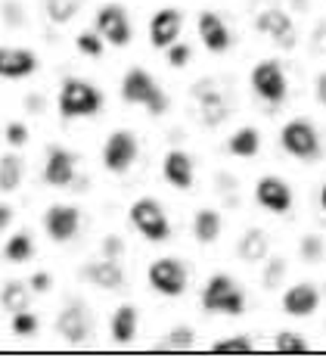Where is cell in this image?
<instances>
[{"mask_svg": "<svg viewBox=\"0 0 326 364\" xmlns=\"http://www.w3.org/2000/svg\"><path fill=\"white\" fill-rule=\"evenodd\" d=\"M121 100L124 103H143L153 115H162L168 109V97L165 90L146 75L143 69H131L121 81Z\"/></svg>", "mask_w": 326, "mask_h": 364, "instance_id": "1", "label": "cell"}, {"mask_svg": "<svg viewBox=\"0 0 326 364\" xmlns=\"http://www.w3.org/2000/svg\"><path fill=\"white\" fill-rule=\"evenodd\" d=\"M99 106H103V94L81 78H69L60 90V112L65 119H85L99 112Z\"/></svg>", "mask_w": 326, "mask_h": 364, "instance_id": "2", "label": "cell"}, {"mask_svg": "<svg viewBox=\"0 0 326 364\" xmlns=\"http://www.w3.org/2000/svg\"><path fill=\"white\" fill-rule=\"evenodd\" d=\"M131 225L137 228L146 240H153V243L168 240V234H171L168 215H165V209L153 200V196H140V200L131 205Z\"/></svg>", "mask_w": 326, "mask_h": 364, "instance_id": "3", "label": "cell"}, {"mask_svg": "<svg viewBox=\"0 0 326 364\" xmlns=\"http://www.w3.org/2000/svg\"><path fill=\"white\" fill-rule=\"evenodd\" d=\"M280 140H283V150L292 153L295 159H317V153H320V137H317V131L308 119H292L283 128Z\"/></svg>", "mask_w": 326, "mask_h": 364, "instance_id": "4", "label": "cell"}, {"mask_svg": "<svg viewBox=\"0 0 326 364\" xmlns=\"http://www.w3.org/2000/svg\"><path fill=\"white\" fill-rule=\"evenodd\" d=\"M149 287L162 296H180L187 289V268L178 259H156L149 264Z\"/></svg>", "mask_w": 326, "mask_h": 364, "instance_id": "5", "label": "cell"}, {"mask_svg": "<svg viewBox=\"0 0 326 364\" xmlns=\"http://www.w3.org/2000/svg\"><path fill=\"white\" fill-rule=\"evenodd\" d=\"M252 87L255 94L267 103H280L286 97V75H283V65L277 60H264L252 69Z\"/></svg>", "mask_w": 326, "mask_h": 364, "instance_id": "6", "label": "cell"}, {"mask_svg": "<svg viewBox=\"0 0 326 364\" xmlns=\"http://www.w3.org/2000/svg\"><path fill=\"white\" fill-rule=\"evenodd\" d=\"M56 330H60V336L65 339V343H72V346L87 343V336H90V311H87V305L69 302L60 311V318H56Z\"/></svg>", "mask_w": 326, "mask_h": 364, "instance_id": "7", "label": "cell"}, {"mask_svg": "<svg viewBox=\"0 0 326 364\" xmlns=\"http://www.w3.org/2000/svg\"><path fill=\"white\" fill-rule=\"evenodd\" d=\"M137 159V137L131 131H115L103 146V162L109 171H128Z\"/></svg>", "mask_w": 326, "mask_h": 364, "instance_id": "8", "label": "cell"}, {"mask_svg": "<svg viewBox=\"0 0 326 364\" xmlns=\"http://www.w3.org/2000/svg\"><path fill=\"white\" fill-rule=\"evenodd\" d=\"M193 97L199 100V112H202V122L208 128L221 125L227 119V97L217 90L214 81H199L193 85Z\"/></svg>", "mask_w": 326, "mask_h": 364, "instance_id": "9", "label": "cell"}, {"mask_svg": "<svg viewBox=\"0 0 326 364\" xmlns=\"http://www.w3.org/2000/svg\"><path fill=\"white\" fill-rule=\"evenodd\" d=\"M255 26L261 35L273 38L280 47H286V50H292L295 47V28H292V19L283 10H277V6H271V10H261L255 19Z\"/></svg>", "mask_w": 326, "mask_h": 364, "instance_id": "10", "label": "cell"}, {"mask_svg": "<svg viewBox=\"0 0 326 364\" xmlns=\"http://www.w3.org/2000/svg\"><path fill=\"white\" fill-rule=\"evenodd\" d=\"M97 28L103 31V38L112 47H124L131 41V22H128V16H124L121 6H115V4L103 6V10L97 13Z\"/></svg>", "mask_w": 326, "mask_h": 364, "instance_id": "11", "label": "cell"}, {"mask_svg": "<svg viewBox=\"0 0 326 364\" xmlns=\"http://www.w3.org/2000/svg\"><path fill=\"white\" fill-rule=\"evenodd\" d=\"M78 221H81V215L75 205H50L44 212V230L50 234V240H56V243L72 240L75 230H78Z\"/></svg>", "mask_w": 326, "mask_h": 364, "instance_id": "12", "label": "cell"}, {"mask_svg": "<svg viewBox=\"0 0 326 364\" xmlns=\"http://www.w3.org/2000/svg\"><path fill=\"white\" fill-rule=\"evenodd\" d=\"M255 200L261 203L267 212H289L292 190L286 181H280V178H261L255 187Z\"/></svg>", "mask_w": 326, "mask_h": 364, "instance_id": "13", "label": "cell"}, {"mask_svg": "<svg viewBox=\"0 0 326 364\" xmlns=\"http://www.w3.org/2000/svg\"><path fill=\"white\" fill-rule=\"evenodd\" d=\"M38 69V56L25 47H0V78H25Z\"/></svg>", "mask_w": 326, "mask_h": 364, "instance_id": "14", "label": "cell"}, {"mask_svg": "<svg viewBox=\"0 0 326 364\" xmlns=\"http://www.w3.org/2000/svg\"><path fill=\"white\" fill-rule=\"evenodd\" d=\"M317 305H320V293H317L314 284H295L283 296V311L292 314V318H308V314L317 311Z\"/></svg>", "mask_w": 326, "mask_h": 364, "instance_id": "15", "label": "cell"}, {"mask_svg": "<svg viewBox=\"0 0 326 364\" xmlns=\"http://www.w3.org/2000/svg\"><path fill=\"white\" fill-rule=\"evenodd\" d=\"M81 277L94 287H103V289H119L124 284V271L115 259H99V262H87L81 268Z\"/></svg>", "mask_w": 326, "mask_h": 364, "instance_id": "16", "label": "cell"}, {"mask_svg": "<svg viewBox=\"0 0 326 364\" xmlns=\"http://www.w3.org/2000/svg\"><path fill=\"white\" fill-rule=\"evenodd\" d=\"M183 28V16L178 10H158L149 22V41L156 47H171Z\"/></svg>", "mask_w": 326, "mask_h": 364, "instance_id": "17", "label": "cell"}, {"mask_svg": "<svg viewBox=\"0 0 326 364\" xmlns=\"http://www.w3.org/2000/svg\"><path fill=\"white\" fill-rule=\"evenodd\" d=\"M75 178V156L63 146H50L47 165H44V181L53 187H65Z\"/></svg>", "mask_w": 326, "mask_h": 364, "instance_id": "18", "label": "cell"}, {"mask_svg": "<svg viewBox=\"0 0 326 364\" xmlns=\"http://www.w3.org/2000/svg\"><path fill=\"white\" fill-rule=\"evenodd\" d=\"M199 38H202V44L208 47L212 53H224L230 47V31L224 26V19L212 10H205L199 16Z\"/></svg>", "mask_w": 326, "mask_h": 364, "instance_id": "19", "label": "cell"}, {"mask_svg": "<svg viewBox=\"0 0 326 364\" xmlns=\"http://www.w3.org/2000/svg\"><path fill=\"white\" fill-rule=\"evenodd\" d=\"M162 175H165V181H168L171 187L187 190L190 184H193V159H190L183 150H171L168 156H165Z\"/></svg>", "mask_w": 326, "mask_h": 364, "instance_id": "20", "label": "cell"}, {"mask_svg": "<svg viewBox=\"0 0 326 364\" xmlns=\"http://www.w3.org/2000/svg\"><path fill=\"white\" fill-rule=\"evenodd\" d=\"M267 250H271V240H267V234H264L261 228L246 230V234H242V240L237 243V255H239L242 262H249V264L267 259Z\"/></svg>", "mask_w": 326, "mask_h": 364, "instance_id": "21", "label": "cell"}, {"mask_svg": "<svg viewBox=\"0 0 326 364\" xmlns=\"http://www.w3.org/2000/svg\"><path fill=\"white\" fill-rule=\"evenodd\" d=\"M233 289H237V284H233L227 274H214V277L205 284V289H202V309H205V311H221Z\"/></svg>", "mask_w": 326, "mask_h": 364, "instance_id": "22", "label": "cell"}, {"mask_svg": "<svg viewBox=\"0 0 326 364\" xmlns=\"http://www.w3.org/2000/svg\"><path fill=\"white\" fill-rule=\"evenodd\" d=\"M134 336H137V309L134 305H119L112 314V339L128 346L134 343Z\"/></svg>", "mask_w": 326, "mask_h": 364, "instance_id": "23", "label": "cell"}, {"mask_svg": "<svg viewBox=\"0 0 326 364\" xmlns=\"http://www.w3.org/2000/svg\"><path fill=\"white\" fill-rule=\"evenodd\" d=\"M193 234L199 243H214L221 237V215L214 209H199L193 215Z\"/></svg>", "mask_w": 326, "mask_h": 364, "instance_id": "24", "label": "cell"}, {"mask_svg": "<svg viewBox=\"0 0 326 364\" xmlns=\"http://www.w3.org/2000/svg\"><path fill=\"white\" fill-rule=\"evenodd\" d=\"M258 146H261V134H258L255 128H239L237 134L227 140V150L233 156H239V159H249V156H255Z\"/></svg>", "mask_w": 326, "mask_h": 364, "instance_id": "25", "label": "cell"}, {"mask_svg": "<svg viewBox=\"0 0 326 364\" xmlns=\"http://www.w3.org/2000/svg\"><path fill=\"white\" fill-rule=\"evenodd\" d=\"M31 302V287L19 284V280H13V284H6L4 289H0V305H4L6 311H25Z\"/></svg>", "mask_w": 326, "mask_h": 364, "instance_id": "26", "label": "cell"}, {"mask_svg": "<svg viewBox=\"0 0 326 364\" xmlns=\"http://www.w3.org/2000/svg\"><path fill=\"white\" fill-rule=\"evenodd\" d=\"M19 184H22V159L10 153L0 159V193H13Z\"/></svg>", "mask_w": 326, "mask_h": 364, "instance_id": "27", "label": "cell"}, {"mask_svg": "<svg viewBox=\"0 0 326 364\" xmlns=\"http://www.w3.org/2000/svg\"><path fill=\"white\" fill-rule=\"evenodd\" d=\"M4 255L10 262H28L31 255H35V240H31L28 234H13L4 246Z\"/></svg>", "mask_w": 326, "mask_h": 364, "instance_id": "28", "label": "cell"}, {"mask_svg": "<svg viewBox=\"0 0 326 364\" xmlns=\"http://www.w3.org/2000/svg\"><path fill=\"white\" fill-rule=\"evenodd\" d=\"M273 349L283 352V355H302V352H308V339L302 333L283 330V333L273 336Z\"/></svg>", "mask_w": 326, "mask_h": 364, "instance_id": "29", "label": "cell"}, {"mask_svg": "<svg viewBox=\"0 0 326 364\" xmlns=\"http://www.w3.org/2000/svg\"><path fill=\"white\" fill-rule=\"evenodd\" d=\"M85 0H47V16L53 22H69L75 13L81 10Z\"/></svg>", "mask_w": 326, "mask_h": 364, "instance_id": "30", "label": "cell"}, {"mask_svg": "<svg viewBox=\"0 0 326 364\" xmlns=\"http://www.w3.org/2000/svg\"><path fill=\"white\" fill-rule=\"evenodd\" d=\"M214 355H246L252 352V339L249 336H227V339H217L212 346Z\"/></svg>", "mask_w": 326, "mask_h": 364, "instance_id": "31", "label": "cell"}, {"mask_svg": "<svg viewBox=\"0 0 326 364\" xmlns=\"http://www.w3.org/2000/svg\"><path fill=\"white\" fill-rule=\"evenodd\" d=\"M193 343H196V333L190 327H174L168 336H165V343H162V349H178V352H187V349H193Z\"/></svg>", "mask_w": 326, "mask_h": 364, "instance_id": "32", "label": "cell"}, {"mask_svg": "<svg viewBox=\"0 0 326 364\" xmlns=\"http://www.w3.org/2000/svg\"><path fill=\"white\" fill-rule=\"evenodd\" d=\"M283 277H286V259H271L264 268L261 284H264V289H277V284Z\"/></svg>", "mask_w": 326, "mask_h": 364, "instance_id": "33", "label": "cell"}, {"mask_svg": "<svg viewBox=\"0 0 326 364\" xmlns=\"http://www.w3.org/2000/svg\"><path fill=\"white\" fill-rule=\"evenodd\" d=\"M13 333L16 336H31V333H38V318L31 314L28 309L25 311H16L13 314Z\"/></svg>", "mask_w": 326, "mask_h": 364, "instance_id": "34", "label": "cell"}, {"mask_svg": "<svg viewBox=\"0 0 326 364\" xmlns=\"http://www.w3.org/2000/svg\"><path fill=\"white\" fill-rule=\"evenodd\" d=\"M298 252H302L305 262H320L323 259V240L317 237V234L302 237V243H298Z\"/></svg>", "mask_w": 326, "mask_h": 364, "instance_id": "35", "label": "cell"}, {"mask_svg": "<svg viewBox=\"0 0 326 364\" xmlns=\"http://www.w3.org/2000/svg\"><path fill=\"white\" fill-rule=\"evenodd\" d=\"M75 44H78V50L85 56H99V53H103V41H99L97 35H90V31H85V35L75 38Z\"/></svg>", "mask_w": 326, "mask_h": 364, "instance_id": "36", "label": "cell"}, {"mask_svg": "<svg viewBox=\"0 0 326 364\" xmlns=\"http://www.w3.org/2000/svg\"><path fill=\"white\" fill-rule=\"evenodd\" d=\"M0 16H4L6 26H13V28H19L25 22V13H22V6L16 4V0H6V4L0 6Z\"/></svg>", "mask_w": 326, "mask_h": 364, "instance_id": "37", "label": "cell"}, {"mask_svg": "<svg viewBox=\"0 0 326 364\" xmlns=\"http://www.w3.org/2000/svg\"><path fill=\"white\" fill-rule=\"evenodd\" d=\"M168 63L174 65V69L187 65V63H190V47H187V44H178V41H174V44L168 47Z\"/></svg>", "mask_w": 326, "mask_h": 364, "instance_id": "38", "label": "cell"}, {"mask_svg": "<svg viewBox=\"0 0 326 364\" xmlns=\"http://www.w3.org/2000/svg\"><path fill=\"white\" fill-rule=\"evenodd\" d=\"M6 140H10L13 146H22L25 140H28V128H25L22 122H10V125H6Z\"/></svg>", "mask_w": 326, "mask_h": 364, "instance_id": "39", "label": "cell"}, {"mask_svg": "<svg viewBox=\"0 0 326 364\" xmlns=\"http://www.w3.org/2000/svg\"><path fill=\"white\" fill-rule=\"evenodd\" d=\"M124 252V240L121 237H106L103 240V259H119Z\"/></svg>", "mask_w": 326, "mask_h": 364, "instance_id": "40", "label": "cell"}, {"mask_svg": "<svg viewBox=\"0 0 326 364\" xmlns=\"http://www.w3.org/2000/svg\"><path fill=\"white\" fill-rule=\"evenodd\" d=\"M311 47L317 53H326V22H320V26L314 28V38H311Z\"/></svg>", "mask_w": 326, "mask_h": 364, "instance_id": "41", "label": "cell"}, {"mask_svg": "<svg viewBox=\"0 0 326 364\" xmlns=\"http://www.w3.org/2000/svg\"><path fill=\"white\" fill-rule=\"evenodd\" d=\"M28 287L35 289V293H47V289H50V274H47V271H38V274L31 277Z\"/></svg>", "mask_w": 326, "mask_h": 364, "instance_id": "42", "label": "cell"}, {"mask_svg": "<svg viewBox=\"0 0 326 364\" xmlns=\"http://www.w3.org/2000/svg\"><path fill=\"white\" fill-rule=\"evenodd\" d=\"M25 109H31V112H44V97H40V94L25 97Z\"/></svg>", "mask_w": 326, "mask_h": 364, "instance_id": "43", "label": "cell"}, {"mask_svg": "<svg viewBox=\"0 0 326 364\" xmlns=\"http://www.w3.org/2000/svg\"><path fill=\"white\" fill-rule=\"evenodd\" d=\"M317 100L326 106V72L323 75H317Z\"/></svg>", "mask_w": 326, "mask_h": 364, "instance_id": "44", "label": "cell"}, {"mask_svg": "<svg viewBox=\"0 0 326 364\" xmlns=\"http://www.w3.org/2000/svg\"><path fill=\"white\" fill-rule=\"evenodd\" d=\"M10 221H13V209L10 205H0V230L10 228Z\"/></svg>", "mask_w": 326, "mask_h": 364, "instance_id": "45", "label": "cell"}, {"mask_svg": "<svg viewBox=\"0 0 326 364\" xmlns=\"http://www.w3.org/2000/svg\"><path fill=\"white\" fill-rule=\"evenodd\" d=\"M292 6H295V10H308V0H292Z\"/></svg>", "mask_w": 326, "mask_h": 364, "instance_id": "46", "label": "cell"}, {"mask_svg": "<svg viewBox=\"0 0 326 364\" xmlns=\"http://www.w3.org/2000/svg\"><path fill=\"white\" fill-rule=\"evenodd\" d=\"M320 205L326 209V184H323V190H320Z\"/></svg>", "mask_w": 326, "mask_h": 364, "instance_id": "47", "label": "cell"}]
</instances>
